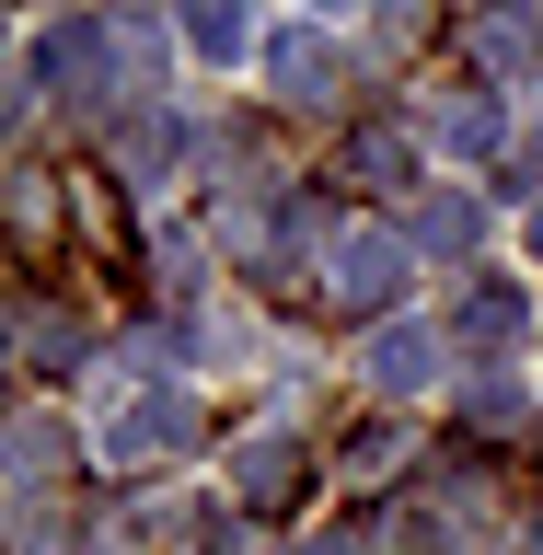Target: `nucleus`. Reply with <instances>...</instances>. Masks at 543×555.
<instances>
[{
    "label": "nucleus",
    "mask_w": 543,
    "mask_h": 555,
    "mask_svg": "<svg viewBox=\"0 0 543 555\" xmlns=\"http://www.w3.org/2000/svg\"><path fill=\"white\" fill-rule=\"evenodd\" d=\"M393 289H405V243H393V232H347L336 243V301L347 312H382Z\"/></svg>",
    "instance_id": "1"
},
{
    "label": "nucleus",
    "mask_w": 543,
    "mask_h": 555,
    "mask_svg": "<svg viewBox=\"0 0 543 555\" xmlns=\"http://www.w3.org/2000/svg\"><path fill=\"white\" fill-rule=\"evenodd\" d=\"M267 69L289 81V104H336V93H347V47H336V35H312V24H289V35H277V47H267Z\"/></svg>",
    "instance_id": "2"
},
{
    "label": "nucleus",
    "mask_w": 543,
    "mask_h": 555,
    "mask_svg": "<svg viewBox=\"0 0 543 555\" xmlns=\"http://www.w3.org/2000/svg\"><path fill=\"white\" fill-rule=\"evenodd\" d=\"M104 69H116V47H104V24H59L47 47H35V81H59L69 104H104Z\"/></svg>",
    "instance_id": "3"
},
{
    "label": "nucleus",
    "mask_w": 543,
    "mask_h": 555,
    "mask_svg": "<svg viewBox=\"0 0 543 555\" xmlns=\"http://www.w3.org/2000/svg\"><path fill=\"white\" fill-rule=\"evenodd\" d=\"M185 428H197V405H185V393H139V405L104 428V451H116V463H151V451H173Z\"/></svg>",
    "instance_id": "4"
},
{
    "label": "nucleus",
    "mask_w": 543,
    "mask_h": 555,
    "mask_svg": "<svg viewBox=\"0 0 543 555\" xmlns=\"http://www.w3.org/2000/svg\"><path fill=\"white\" fill-rule=\"evenodd\" d=\"M243 498H255V509H289V498H301L312 486V463H301V440H277V428H255V440H243Z\"/></svg>",
    "instance_id": "5"
},
{
    "label": "nucleus",
    "mask_w": 543,
    "mask_h": 555,
    "mask_svg": "<svg viewBox=\"0 0 543 555\" xmlns=\"http://www.w3.org/2000/svg\"><path fill=\"white\" fill-rule=\"evenodd\" d=\"M428 371H440V336H428V324H382L371 336V382L382 393H416Z\"/></svg>",
    "instance_id": "6"
},
{
    "label": "nucleus",
    "mask_w": 543,
    "mask_h": 555,
    "mask_svg": "<svg viewBox=\"0 0 543 555\" xmlns=\"http://www.w3.org/2000/svg\"><path fill=\"white\" fill-rule=\"evenodd\" d=\"M475 35H486V59H497V69H532L543 59V0H486Z\"/></svg>",
    "instance_id": "7"
},
{
    "label": "nucleus",
    "mask_w": 543,
    "mask_h": 555,
    "mask_svg": "<svg viewBox=\"0 0 543 555\" xmlns=\"http://www.w3.org/2000/svg\"><path fill=\"white\" fill-rule=\"evenodd\" d=\"M185 47L197 59H243V0H185Z\"/></svg>",
    "instance_id": "8"
},
{
    "label": "nucleus",
    "mask_w": 543,
    "mask_h": 555,
    "mask_svg": "<svg viewBox=\"0 0 543 555\" xmlns=\"http://www.w3.org/2000/svg\"><path fill=\"white\" fill-rule=\"evenodd\" d=\"M440 139H451V151H497V104H486V93H451L440 104Z\"/></svg>",
    "instance_id": "9"
},
{
    "label": "nucleus",
    "mask_w": 543,
    "mask_h": 555,
    "mask_svg": "<svg viewBox=\"0 0 543 555\" xmlns=\"http://www.w3.org/2000/svg\"><path fill=\"white\" fill-rule=\"evenodd\" d=\"M463 336H520V289H497V278L463 289Z\"/></svg>",
    "instance_id": "10"
},
{
    "label": "nucleus",
    "mask_w": 543,
    "mask_h": 555,
    "mask_svg": "<svg viewBox=\"0 0 543 555\" xmlns=\"http://www.w3.org/2000/svg\"><path fill=\"white\" fill-rule=\"evenodd\" d=\"M416 232H428V243H475L486 208H475V197H428V208H416Z\"/></svg>",
    "instance_id": "11"
},
{
    "label": "nucleus",
    "mask_w": 543,
    "mask_h": 555,
    "mask_svg": "<svg viewBox=\"0 0 543 555\" xmlns=\"http://www.w3.org/2000/svg\"><path fill=\"white\" fill-rule=\"evenodd\" d=\"M301 555H359V544H347V532H324V544H301Z\"/></svg>",
    "instance_id": "12"
},
{
    "label": "nucleus",
    "mask_w": 543,
    "mask_h": 555,
    "mask_svg": "<svg viewBox=\"0 0 543 555\" xmlns=\"http://www.w3.org/2000/svg\"><path fill=\"white\" fill-rule=\"evenodd\" d=\"M532 255H543V208H532Z\"/></svg>",
    "instance_id": "13"
}]
</instances>
